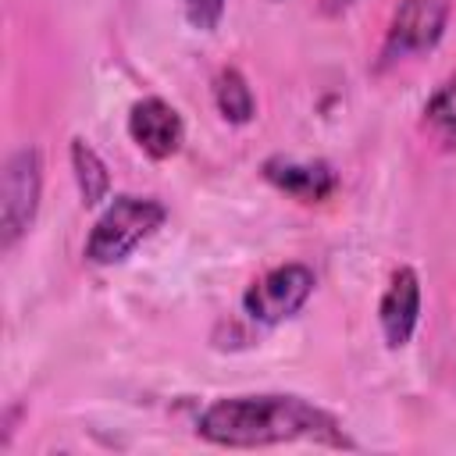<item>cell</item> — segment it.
Listing matches in <instances>:
<instances>
[{
    "label": "cell",
    "instance_id": "1",
    "mask_svg": "<svg viewBox=\"0 0 456 456\" xmlns=\"http://www.w3.org/2000/svg\"><path fill=\"white\" fill-rule=\"evenodd\" d=\"M196 431L228 449H260V445H281V442H324V445H349L338 420L314 406L303 395L285 392H260V395H224L214 399L200 420Z\"/></svg>",
    "mask_w": 456,
    "mask_h": 456
},
{
    "label": "cell",
    "instance_id": "2",
    "mask_svg": "<svg viewBox=\"0 0 456 456\" xmlns=\"http://www.w3.org/2000/svg\"><path fill=\"white\" fill-rule=\"evenodd\" d=\"M164 217L167 210L153 196H114L86 239V260L100 267L121 264L139 242H146L164 224Z\"/></svg>",
    "mask_w": 456,
    "mask_h": 456
},
{
    "label": "cell",
    "instance_id": "3",
    "mask_svg": "<svg viewBox=\"0 0 456 456\" xmlns=\"http://www.w3.org/2000/svg\"><path fill=\"white\" fill-rule=\"evenodd\" d=\"M43 192V160L36 146H21L4 164L0 182V246L14 249V242L32 228Z\"/></svg>",
    "mask_w": 456,
    "mask_h": 456
},
{
    "label": "cell",
    "instance_id": "4",
    "mask_svg": "<svg viewBox=\"0 0 456 456\" xmlns=\"http://www.w3.org/2000/svg\"><path fill=\"white\" fill-rule=\"evenodd\" d=\"M445 21H449L445 0H403L381 43V68L435 50L445 32Z\"/></svg>",
    "mask_w": 456,
    "mask_h": 456
},
{
    "label": "cell",
    "instance_id": "5",
    "mask_svg": "<svg viewBox=\"0 0 456 456\" xmlns=\"http://www.w3.org/2000/svg\"><path fill=\"white\" fill-rule=\"evenodd\" d=\"M310 292H314V271L306 264H281L246 289L242 310L256 324H281L310 299Z\"/></svg>",
    "mask_w": 456,
    "mask_h": 456
},
{
    "label": "cell",
    "instance_id": "6",
    "mask_svg": "<svg viewBox=\"0 0 456 456\" xmlns=\"http://www.w3.org/2000/svg\"><path fill=\"white\" fill-rule=\"evenodd\" d=\"M128 135H132V142L146 157L164 160V157H175L178 153L185 128H182L178 110L167 100L146 96V100L132 103V110H128Z\"/></svg>",
    "mask_w": 456,
    "mask_h": 456
},
{
    "label": "cell",
    "instance_id": "7",
    "mask_svg": "<svg viewBox=\"0 0 456 456\" xmlns=\"http://www.w3.org/2000/svg\"><path fill=\"white\" fill-rule=\"evenodd\" d=\"M378 321H381V335L388 342V349H403L420 321V278L413 267H399L381 296L378 306Z\"/></svg>",
    "mask_w": 456,
    "mask_h": 456
},
{
    "label": "cell",
    "instance_id": "8",
    "mask_svg": "<svg viewBox=\"0 0 456 456\" xmlns=\"http://www.w3.org/2000/svg\"><path fill=\"white\" fill-rule=\"evenodd\" d=\"M264 178L274 189H281L285 196L299 200V203H324L338 189V175L324 160H285V157H271L264 164Z\"/></svg>",
    "mask_w": 456,
    "mask_h": 456
},
{
    "label": "cell",
    "instance_id": "9",
    "mask_svg": "<svg viewBox=\"0 0 456 456\" xmlns=\"http://www.w3.org/2000/svg\"><path fill=\"white\" fill-rule=\"evenodd\" d=\"M71 167H75V182H78L82 203L86 207L103 203L107 192H110V175H107V164L100 160V153L86 139H71Z\"/></svg>",
    "mask_w": 456,
    "mask_h": 456
},
{
    "label": "cell",
    "instance_id": "10",
    "mask_svg": "<svg viewBox=\"0 0 456 456\" xmlns=\"http://www.w3.org/2000/svg\"><path fill=\"white\" fill-rule=\"evenodd\" d=\"M214 103H217L221 118L232 121V125H246V121H253V114H256L253 89H249V82L242 78V71H235V68H224V71L214 78Z\"/></svg>",
    "mask_w": 456,
    "mask_h": 456
},
{
    "label": "cell",
    "instance_id": "11",
    "mask_svg": "<svg viewBox=\"0 0 456 456\" xmlns=\"http://www.w3.org/2000/svg\"><path fill=\"white\" fill-rule=\"evenodd\" d=\"M424 128L445 150H456V75H449L435 89V96L424 103Z\"/></svg>",
    "mask_w": 456,
    "mask_h": 456
},
{
    "label": "cell",
    "instance_id": "12",
    "mask_svg": "<svg viewBox=\"0 0 456 456\" xmlns=\"http://www.w3.org/2000/svg\"><path fill=\"white\" fill-rule=\"evenodd\" d=\"M182 7H185L189 25L200 32H214L224 14V0H182Z\"/></svg>",
    "mask_w": 456,
    "mask_h": 456
},
{
    "label": "cell",
    "instance_id": "13",
    "mask_svg": "<svg viewBox=\"0 0 456 456\" xmlns=\"http://www.w3.org/2000/svg\"><path fill=\"white\" fill-rule=\"evenodd\" d=\"M349 4H353V0H321V11H324V14H342Z\"/></svg>",
    "mask_w": 456,
    "mask_h": 456
}]
</instances>
